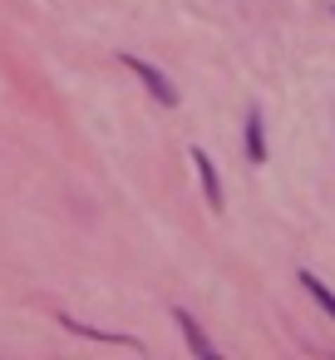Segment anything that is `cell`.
<instances>
[{
	"instance_id": "obj_4",
	"label": "cell",
	"mask_w": 335,
	"mask_h": 360,
	"mask_svg": "<svg viewBox=\"0 0 335 360\" xmlns=\"http://www.w3.org/2000/svg\"><path fill=\"white\" fill-rule=\"evenodd\" d=\"M173 321H178V326H183V335H188V345H192V355H202V360H212V355H217V350H212V340H207V335H202V326H197V321H192V316H188V311H178V316H173Z\"/></svg>"
},
{
	"instance_id": "obj_2",
	"label": "cell",
	"mask_w": 335,
	"mask_h": 360,
	"mask_svg": "<svg viewBox=\"0 0 335 360\" xmlns=\"http://www.w3.org/2000/svg\"><path fill=\"white\" fill-rule=\"evenodd\" d=\"M192 163H197V178H202V193H207V207H212V212H222V178H217V168H212V158H207L202 148H192Z\"/></svg>"
},
{
	"instance_id": "obj_6",
	"label": "cell",
	"mask_w": 335,
	"mask_h": 360,
	"mask_svg": "<svg viewBox=\"0 0 335 360\" xmlns=\"http://www.w3.org/2000/svg\"><path fill=\"white\" fill-rule=\"evenodd\" d=\"M330 15H335V6H330Z\"/></svg>"
},
{
	"instance_id": "obj_1",
	"label": "cell",
	"mask_w": 335,
	"mask_h": 360,
	"mask_svg": "<svg viewBox=\"0 0 335 360\" xmlns=\"http://www.w3.org/2000/svg\"><path fill=\"white\" fill-rule=\"evenodd\" d=\"M124 65H129V70L143 79V89H148L158 104H168V109L178 104V89L168 84V75H163V70H153V65H148V60H138V55H124Z\"/></svg>"
},
{
	"instance_id": "obj_3",
	"label": "cell",
	"mask_w": 335,
	"mask_h": 360,
	"mask_svg": "<svg viewBox=\"0 0 335 360\" xmlns=\"http://www.w3.org/2000/svg\"><path fill=\"white\" fill-rule=\"evenodd\" d=\"M247 158L251 163H266V129H261V109L247 114Z\"/></svg>"
},
{
	"instance_id": "obj_5",
	"label": "cell",
	"mask_w": 335,
	"mask_h": 360,
	"mask_svg": "<svg viewBox=\"0 0 335 360\" xmlns=\"http://www.w3.org/2000/svg\"><path fill=\"white\" fill-rule=\"evenodd\" d=\"M301 286H306V291H310V296H315V301H320V306L335 316V291H330V286H325L315 271H301Z\"/></svg>"
}]
</instances>
